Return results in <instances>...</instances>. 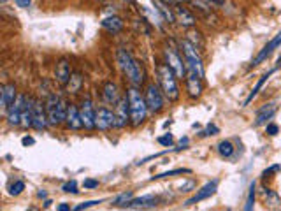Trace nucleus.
I'll return each mask as SVG.
<instances>
[{
  "instance_id": "9b49d317",
  "label": "nucleus",
  "mask_w": 281,
  "mask_h": 211,
  "mask_svg": "<svg viewBox=\"0 0 281 211\" xmlns=\"http://www.w3.org/2000/svg\"><path fill=\"white\" fill-rule=\"evenodd\" d=\"M114 116H116V127L123 129L130 123V107H128V99L123 97L114 104Z\"/></svg>"
},
{
  "instance_id": "39448f33",
  "label": "nucleus",
  "mask_w": 281,
  "mask_h": 211,
  "mask_svg": "<svg viewBox=\"0 0 281 211\" xmlns=\"http://www.w3.org/2000/svg\"><path fill=\"white\" fill-rule=\"evenodd\" d=\"M181 50H183V56H185V63H186V72H197L204 78V65H202L201 55H199L197 48L193 46L192 42L186 39V41L181 42Z\"/></svg>"
},
{
  "instance_id": "c9c22d12",
  "label": "nucleus",
  "mask_w": 281,
  "mask_h": 211,
  "mask_svg": "<svg viewBox=\"0 0 281 211\" xmlns=\"http://www.w3.org/2000/svg\"><path fill=\"white\" fill-rule=\"evenodd\" d=\"M265 132H267L269 135H276L278 132H280V127H278L276 123H267V125H265Z\"/></svg>"
},
{
  "instance_id": "79ce46f5",
  "label": "nucleus",
  "mask_w": 281,
  "mask_h": 211,
  "mask_svg": "<svg viewBox=\"0 0 281 211\" xmlns=\"http://www.w3.org/2000/svg\"><path fill=\"white\" fill-rule=\"evenodd\" d=\"M207 2H211L213 5H223V4H225V0H207Z\"/></svg>"
},
{
  "instance_id": "dca6fc26",
  "label": "nucleus",
  "mask_w": 281,
  "mask_h": 211,
  "mask_svg": "<svg viewBox=\"0 0 281 211\" xmlns=\"http://www.w3.org/2000/svg\"><path fill=\"white\" fill-rule=\"evenodd\" d=\"M158 203L160 199L156 195H143V197H134L125 208H128V210H151V208H156Z\"/></svg>"
},
{
  "instance_id": "c756f323",
  "label": "nucleus",
  "mask_w": 281,
  "mask_h": 211,
  "mask_svg": "<svg viewBox=\"0 0 281 211\" xmlns=\"http://www.w3.org/2000/svg\"><path fill=\"white\" fill-rule=\"evenodd\" d=\"M192 171L190 169H174V171H167V173H162V174H156V176L151 178V182H155V180H162V178H169V176H176V174H190Z\"/></svg>"
},
{
  "instance_id": "0eeeda50",
  "label": "nucleus",
  "mask_w": 281,
  "mask_h": 211,
  "mask_svg": "<svg viewBox=\"0 0 281 211\" xmlns=\"http://www.w3.org/2000/svg\"><path fill=\"white\" fill-rule=\"evenodd\" d=\"M164 55H165V63L174 71L178 79L186 78V63H183L185 62V56H181L174 46H165Z\"/></svg>"
},
{
  "instance_id": "4be33fe9",
  "label": "nucleus",
  "mask_w": 281,
  "mask_h": 211,
  "mask_svg": "<svg viewBox=\"0 0 281 211\" xmlns=\"http://www.w3.org/2000/svg\"><path fill=\"white\" fill-rule=\"evenodd\" d=\"M102 97H104V101L107 102V104H116L118 101H120V92H118V86L116 83H113V81H107V83L102 86Z\"/></svg>"
},
{
  "instance_id": "cd10ccee",
  "label": "nucleus",
  "mask_w": 281,
  "mask_h": 211,
  "mask_svg": "<svg viewBox=\"0 0 281 211\" xmlns=\"http://www.w3.org/2000/svg\"><path fill=\"white\" fill-rule=\"evenodd\" d=\"M218 153L222 157H225V158H230V157L234 155V144H232L230 141H222V143L218 144Z\"/></svg>"
},
{
  "instance_id": "6e6552de",
  "label": "nucleus",
  "mask_w": 281,
  "mask_h": 211,
  "mask_svg": "<svg viewBox=\"0 0 281 211\" xmlns=\"http://www.w3.org/2000/svg\"><path fill=\"white\" fill-rule=\"evenodd\" d=\"M113 127H116V116L114 111H111L109 107H99L95 114V129L97 131H111Z\"/></svg>"
},
{
  "instance_id": "f03ea898",
  "label": "nucleus",
  "mask_w": 281,
  "mask_h": 211,
  "mask_svg": "<svg viewBox=\"0 0 281 211\" xmlns=\"http://www.w3.org/2000/svg\"><path fill=\"white\" fill-rule=\"evenodd\" d=\"M127 99H128V107H130L132 127H139L144 120H146L148 113H150V111H148L146 99H144V95L139 92V88L134 86V84L127 90Z\"/></svg>"
},
{
  "instance_id": "2f4dec72",
  "label": "nucleus",
  "mask_w": 281,
  "mask_h": 211,
  "mask_svg": "<svg viewBox=\"0 0 281 211\" xmlns=\"http://www.w3.org/2000/svg\"><path fill=\"white\" fill-rule=\"evenodd\" d=\"M62 190L65 194H77V192H79V190H77V182H76V180H71V182H67L62 186Z\"/></svg>"
},
{
  "instance_id": "ddd939ff",
  "label": "nucleus",
  "mask_w": 281,
  "mask_h": 211,
  "mask_svg": "<svg viewBox=\"0 0 281 211\" xmlns=\"http://www.w3.org/2000/svg\"><path fill=\"white\" fill-rule=\"evenodd\" d=\"M186 92H188L190 99H199L202 95V79L204 78L197 72L188 71L186 72Z\"/></svg>"
},
{
  "instance_id": "f257e3e1",
  "label": "nucleus",
  "mask_w": 281,
  "mask_h": 211,
  "mask_svg": "<svg viewBox=\"0 0 281 211\" xmlns=\"http://www.w3.org/2000/svg\"><path fill=\"white\" fill-rule=\"evenodd\" d=\"M118 63L122 72L128 78L134 86H141L144 83V67L127 50H118Z\"/></svg>"
},
{
  "instance_id": "37998d69",
  "label": "nucleus",
  "mask_w": 281,
  "mask_h": 211,
  "mask_svg": "<svg viewBox=\"0 0 281 211\" xmlns=\"http://www.w3.org/2000/svg\"><path fill=\"white\" fill-rule=\"evenodd\" d=\"M276 69H281V58L278 60V63H276Z\"/></svg>"
},
{
  "instance_id": "393cba45",
  "label": "nucleus",
  "mask_w": 281,
  "mask_h": 211,
  "mask_svg": "<svg viewBox=\"0 0 281 211\" xmlns=\"http://www.w3.org/2000/svg\"><path fill=\"white\" fill-rule=\"evenodd\" d=\"M276 71H278V69L274 67L273 71H269L267 74H264V76H262L260 79H258V83L255 84V88H253L252 92H250V95H248V99H246V101H244V106H248V104H250V102L253 101V99L256 97V95H258V92H260V90H262V86H264V84L267 83V79H269V78H271V76H273V74H274V72H276Z\"/></svg>"
},
{
  "instance_id": "b1692460",
  "label": "nucleus",
  "mask_w": 281,
  "mask_h": 211,
  "mask_svg": "<svg viewBox=\"0 0 281 211\" xmlns=\"http://www.w3.org/2000/svg\"><path fill=\"white\" fill-rule=\"evenodd\" d=\"M32 107H34V99L32 97H26L25 99V104H23V111H21V127H32L34 120H32Z\"/></svg>"
},
{
  "instance_id": "5701e85b",
  "label": "nucleus",
  "mask_w": 281,
  "mask_h": 211,
  "mask_svg": "<svg viewBox=\"0 0 281 211\" xmlns=\"http://www.w3.org/2000/svg\"><path fill=\"white\" fill-rule=\"evenodd\" d=\"M102 28H105L109 34L116 35L123 30V20L122 18H118V16L105 18V20H102Z\"/></svg>"
},
{
  "instance_id": "4468645a",
  "label": "nucleus",
  "mask_w": 281,
  "mask_h": 211,
  "mask_svg": "<svg viewBox=\"0 0 281 211\" xmlns=\"http://www.w3.org/2000/svg\"><path fill=\"white\" fill-rule=\"evenodd\" d=\"M218 183L220 182L216 180V178H214V180H211V182H207L206 185L202 186L201 190H197V194L193 195L192 199H188L185 204H186V206H192V204H195V203H201V201H206V199H209L211 195L218 190Z\"/></svg>"
},
{
  "instance_id": "4c0bfd02",
  "label": "nucleus",
  "mask_w": 281,
  "mask_h": 211,
  "mask_svg": "<svg viewBox=\"0 0 281 211\" xmlns=\"http://www.w3.org/2000/svg\"><path fill=\"white\" fill-rule=\"evenodd\" d=\"M84 188H97L99 186V182L97 180H84Z\"/></svg>"
},
{
  "instance_id": "9d476101",
  "label": "nucleus",
  "mask_w": 281,
  "mask_h": 211,
  "mask_svg": "<svg viewBox=\"0 0 281 211\" xmlns=\"http://www.w3.org/2000/svg\"><path fill=\"white\" fill-rule=\"evenodd\" d=\"M280 46H281V30L278 32L276 35H274L273 39H271V41L267 42V44H265L264 48H262L260 51H258V55H256L255 58H253V62L250 63V65H252V67H256V65H260V63L265 62V60H267L269 56L273 55L274 51H276Z\"/></svg>"
},
{
  "instance_id": "a19ab883",
  "label": "nucleus",
  "mask_w": 281,
  "mask_h": 211,
  "mask_svg": "<svg viewBox=\"0 0 281 211\" xmlns=\"http://www.w3.org/2000/svg\"><path fill=\"white\" fill-rule=\"evenodd\" d=\"M56 210H60V211H69V210H71V206L63 203V204H58V206H56Z\"/></svg>"
},
{
  "instance_id": "aec40b11",
  "label": "nucleus",
  "mask_w": 281,
  "mask_h": 211,
  "mask_svg": "<svg viewBox=\"0 0 281 211\" xmlns=\"http://www.w3.org/2000/svg\"><path fill=\"white\" fill-rule=\"evenodd\" d=\"M174 18H176L178 23H179L181 26H185V28H190V26L195 25V18H193L192 13H190L186 7H183V5L174 7Z\"/></svg>"
},
{
  "instance_id": "473e14b6",
  "label": "nucleus",
  "mask_w": 281,
  "mask_h": 211,
  "mask_svg": "<svg viewBox=\"0 0 281 211\" xmlns=\"http://www.w3.org/2000/svg\"><path fill=\"white\" fill-rule=\"evenodd\" d=\"M23 190H25V183L16 182V183H13V185L9 186V194H11V195H20Z\"/></svg>"
},
{
  "instance_id": "f704fd0d",
  "label": "nucleus",
  "mask_w": 281,
  "mask_h": 211,
  "mask_svg": "<svg viewBox=\"0 0 281 211\" xmlns=\"http://www.w3.org/2000/svg\"><path fill=\"white\" fill-rule=\"evenodd\" d=\"M102 201H86V203H81L77 204V206L74 208V211H81V210H88V208H93L97 206V204H101Z\"/></svg>"
},
{
  "instance_id": "c85d7f7f",
  "label": "nucleus",
  "mask_w": 281,
  "mask_h": 211,
  "mask_svg": "<svg viewBox=\"0 0 281 211\" xmlns=\"http://www.w3.org/2000/svg\"><path fill=\"white\" fill-rule=\"evenodd\" d=\"M132 199H134V194H132V192H125V194L118 195V197L114 199L113 206H116V208H125L127 204L130 203Z\"/></svg>"
},
{
  "instance_id": "2eb2a0df",
  "label": "nucleus",
  "mask_w": 281,
  "mask_h": 211,
  "mask_svg": "<svg viewBox=\"0 0 281 211\" xmlns=\"http://www.w3.org/2000/svg\"><path fill=\"white\" fill-rule=\"evenodd\" d=\"M25 99H26L25 93L18 95V101L14 102V104L7 109V123H9V125H14V127L21 125V111H23V104H25Z\"/></svg>"
},
{
  "instance_id": "a211bd4d",
  "label": "nucleus",
  "mask_w": 281,
  "mask_h": 211,
  "mask_svg": "<svg viewBox=\"0 0 281 211\" xmlns=\"http://www.w3.org/2000/svg\"><path fill=\"white\" fill-rule=\"evenodd\" d=\"M0 95H2V97H0V106H2V109H5V111L18 101V92H16V86H14V84H4Z\"/></svg>"
},
{
  "instance_id": "20e7f679",
  "label": "nucleus",
  "mask_w": 281,
  "mask_h": 211,
  "mask_svg": "<svg viewBox=\"0 0 281 211\" xmlns=\"http://www.w3.org/2000/svg\"><path fill=\"white\" fill-rule=\"evenodd\" d=\"M46 106V113H48V120H50V125H60V123L65 122V116H67V106L56 95H50L44 102Z\"/></svg>"
},
{
  "instance_id": "7c9ffc66",
  "label": "nucleus",
  "mask_w": 281,
  "mask_h": 211,
  "mask_svg": "<svg viewBox=\"0 0 281 211\" xmlns=\"http://www.w3.org/2000/svg\"><path fill=\"white\" fill-rule=\"evenodd\" d=\"M253 203H255V183L250 185V192H248V199H246V206L244 210H253Z\"/></svg>"
},
{
  "instance_id": "1a4fd4ad",
  "label": "nucleus",
  "mask_w": 281,
  "mask_h": 211,
  "mask_svg": "<svg viewBox=\"0 0 281 211\" xmlns=\"http://www.w3.org/2000/svg\"><path fill=\"white\" fill-rule=\"evenodd\" d=\"M79 113H81V122H83V129H86V131H93V129H95L97 109L93 107L92 99L90 97L83 99L81 107H79Z\"/></svg>"
},
{
  "instance_id": "58836bf2",
  "label": "nucleus",
  "mask_w": 281,
  "mask_h": 211,
  "mask_svg": "<svg viewBox=\"0 0 281 211\" xmlns=\"http://www.w3.org/2000/svg\"><path fill=\"white\" fill-rule=\"evenodd\" d=\"M14 2H16V5L21 9H28L30 4H32V0H14Z\"/></svg>"
},
{
  "instance_id": "bb28decb",
  "label": "nucleus",
  "mask_w": 281,
  "mask_h": 211,
  "mask_svg": "<svg viewBox=\"0 0 281 211\" xmlns=\"http://www.w3.org/2000/svg\"><path fill=\"white\" fill-rule=\"evenodd\" d=\"M81 84H83V78H81V74H72L71 76V79H69V83H67V90L71 93H77L81 90Z\"/></svg>"
},
{
  "instance_id": "e433bc0d",
  "label": "nucleus",
  "mask_w": 281,
  "mask_h": 211,
  "mask_svg": "<svg viewBox=\"0 0 281 211\" xmlns=\"http://www.w3.org/2000/svg\"><path fill=\"white\" fill-rule=\"evenodd\" d=\"M214 134H218V127L216 125H207L206 131L202 132V135H214Z\"/></svg>"
},
{
  "instance_id": "f3484780",
  "label": "nucleus",
  "mask_w": 281,
  "mask_h": 211,
  "mask_svg": "<svg viewBox=\"0 0 281 211\" xmlns=\"http://www.w3.org/2000/svg\"><path fill=\"white\" fill-rule=\"evenodd\" d=\"M65 123L71 131H79L83 129V122H81L79 107L74 104H67V116H65Z\"/></svg>"
},
{
  "instance_id": "c03bdc74",
  "label": "nucleus",
  "mask_w": 281,
  "mask_h": 211,
  "mask_svg": "<svg viewBox=\"0 0 281 211\" xmlns=\"http://www.w3.org/2000/svg\"><path fill=\"white\" fill-rule=\"evenodd\" d=\"M2 2H5V0H2Z\"/></svg>"
},
{
  "instance_id": "423d86ee",
  "label": "nucleus",
  "mask_w": 281,
  "mask_h": 211,
  "mask_svg": "<svg viewBox=\"0 0 281 211\" xmlns=\"http://www.w3.org/2000/svg\"><path fill=\"white\" fill-rule=\"evenodd\" d=\"M164 97L165 95L158 84L150 83L146 88H144V99H146L148 111H150L151 114H156L164 109Z\"/></svg>"
},
{
  "instance_id": "412c9836",
  "label": "nucleus",
  "mask_w": 281,
  "mask_h": 211,
  "mask_svg": "<svg viewBox=\"0 0 281 211\" xmlns=\"http://www.w3.org/2000/svg\"><path fill=\"white\" fill-rule=\"evenodd\" d=\"M55 76H56V81L63 86H67L69 79H71L72 72H71V65H69L67 60H60L56 63V69H55Z\"/></svg>"
},
{
  "instance_id": "6ab92c4d",
  "label": "nucleus",
  "mask_w": 281,
  "mask_h": 211,
  "mask_svg": "<svg viewBox=\"0 0 281 211\" xmlns=\"http://www.w3.org/2000/svg\"><path fill=\"white\" fill-rule=\"evenodd\" d=\"M276 111H278L276 102H269V104L262 106L260 109H258V113H256L255 127L265 125V123H267L269 120H271V118H273V116H274V114H276Z\"/></svg>"
},
{
  "instance_id": "ea45409f",
  "label": "nucleus",
  "mask_w": 281,
  "mask_h": 211,
  "mask_svg": "<svg viewBox=\"0 0 281 211\" xmlns=\"http://www.w3.org/2000/svg\"><path fill=\"white\" fill-rule=\"evenodd\" d=\"M21 143H23V146H28V144H34L35 141H34V137H28V135H26V137L21 139Z\"/></svg>"
},
{
  "instance_id": "7ed1b4c3",
  "label": "nucleus",
  "mask_w": 281,
  "mask_h": 211,
  "mask_svg": "<svg viewBox=\"0 0 281 211\" xmlns=\"http://www.w3.org/2000/svg\"><path fill=\"white\" fill-rule=\"evenodd\" d=\"M158 74V84L162 92H164L165 99H169L171 102H176L179 99V86H178V76L174 74L167 63H160L156 69Z\"/></svg>"
},
{
  "instance_id": "f8f14e48",
  "label": "nucleus",
  "mask_w": 281,
  "mask_h": 211,
  "mask_svg": "<svg viewBox=\"0 0 281 211\" xmlns=\"http://www.w3.org/2000/svg\"><path fill=\"white\" fill-rule=\"evenodd\" d=\"M32 127L37 129V131H44L48 125H50V120H48V113H46V106L42 104L41 101H34V107H32Z\"/></svg>"
},
{
  "instance_id": "72a5a7b5",
  "label": "nucleus",
  "mask_w": 281,
  "mask_h": 211,
  "mask_svg": "<svg viewBox=\"0 0 281 211\" xmlns=\"http://www.w3.org/2000/svg\"><path fill=\"white\" fill-rule=\"evenodd\" d=\"M158 143L162 144V146L169 148V146H172V143H174V137H172L171 134H164L158 137Z\"/></svg>"
},
{
  "instance_id": "a878e982",
  "label": "nucleus",
  "mask_w": 281,
  "mask_h": 211,
  "mask_svg": "<svg viewBox=\"0 0 281 211\" xmlns=\"http://www.w3.org/2000/svg\"><path fill=\"white\" fill-rule=\"evenodd\" d=\"M155 5H156V9H158V13H162V16H164L169 23L176 21V18H174V11H171V9L167 7V4H164L162 0H155Z\"/></svg>"
}]
</instances>
